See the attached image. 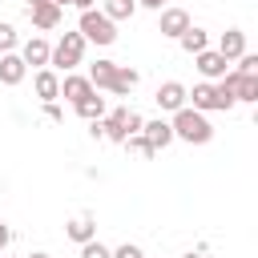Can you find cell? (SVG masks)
<instances>
[{
  "label": "cell",
  "instance_id": "obj_1",
  "mask_svg": "<svg viewBox=\"0 0 258 258\" xmlns=\"http://www.w3.org/2000/svg\"><path fill=\"white\" fill-rule=\"evenodd\" d=\"M169 129H173V137H181V141H189V145H206V141L214 137V125L206 121V113H198V109H189V105L173 113Z\"/></svg>",
  "mask_w": 258,
  "mask_h": 258
},
{
  "label": "cell",
  "instance_id": "obj_2",
  "mask_svg": "<svg viewBox=\"0 0 258 258\" xmlns=\"http://www.w3.org/2000/svg\"><path fill=\"white\" fill-rule=\"evenodd\" d=\"M77 32L85 36V44L93 40V44H113L117 40V24L101 12V8H89V12H81V24H77Z\"/></svg>",
  "mask_w": 258,
  "mask_h": 258
},
{
  "label": "cell",
  "instance_id": "obj_3",
  "mask_svg": "<svg viewBox=\"0 0 258 258\" xmlns=\"http://www.w3.org/2000/svg\"><path fill=\"white\" fill-rule=\"evenodd\" d=\"M81 60H85V36H81V32H64V36L52 44L48 64H52V69H60V73H73Z\"/></svg>",
  "mask_w": 258,
  "mask_h": 258
},
{
  "label": "cell",
  "instance_id": "obj_4",
  "mask_svg": "<svg viewBox=\"0 0 258 258\" xmlns=\"http://www.w3.org/2000/svg\"><path fill=\"white\" fill-rule=\"evenodd\" d=\"M185 97H194V105L189 109H198V113H210V109H234V97L222 89V85H210V81H202V85H194V93H185Z\"/></svg>",
  "mask_w": 258,
  "mask_h": 258
},
{
  "label": "cell",
  "instance_id": "obj_5",
  "mask_svg": "<svg viewBox=\"0 0 258 258\" xmlns=\"http://www.w3.org/2000/svg\"><path fill=\"white\" fill-rule=\"evenodd\" d=\"M218 85L234 97V105H238V101H246V105H254V101H258V77H242V73H234V69H230Z\"/></svg>",
  "mask_w": 258,
  "mask_h": 258
},
{
  "label": "cell",
  "instance_id": "obj_6",
  "mask_svg": "<svg viewBox=\"0 0 258 258\" xmlns=\"http://www.w3.org/2000/svg\"><path fill=\"white\" fill-rule=\"evenodd\" d=\"M28 20H32V28L52 32V28L60 24V8H56L52 0H28Z\"/></svg>",
  "mask_w": 258,
  "mask_h": 258
},
{
  "label": "cell",
  "instance_id": "obj_7",
  "mask_svg": "<svg viewBox=\"0 0 258 258\" xmlns=\"http://www.w3.org/2000/svg\"><path fill=\"white\" fill-rule=\"evenodd\" d=\"M194 64H198V73H202L206 81H222V77L230 73V69H226L230 60H226V56H222L218 48H202V52L194 56Z\"/></svg>",
  "mask_w": 258,
  "mask_h": 258
},
{
  "label": "cell",
  "instance_id": "obj_8",
  "mask_svg": "<svg viewBox=\"0 0 258 258\" xmlns=\"http://www.w3.org/2000/svg\"><path fill=\"white\" fill-rule=\"evenodd\" d=\"M185 85L181 81H165V85H157V109H165V113H177V109H185Z\"/></svg>",
  "mask_w": 258,
  "mask_h": 258
},
{
  "label": "cell",
  "instance_id": "obj_9",
  "mask_svg": "<svg viewBox=\"0 0 258 258\" xmlns=\"http://www.w3.org/2000/svg\"><path fill=\"white\" fill-rule=\"evenodd\" d=\"M185 28H189V12L185 8H161V20H157V32L161 36H173L177 40Z\"/></svg>",
  "mask_w": 258,
  "mask_h": 258
},
{
  "label": "cell",
  "instance_id": "obj_10",
  "mask_svg": "<svg viewBox=\"0 0 258 258\" xmlns=\"http://www.w3.org/2000/svg\"><path fill=\"white\" fill-rule=\"evenodd\" d=\"M48 56H52V44H48L44 36L24 40V48H20V60H24V64H36V69H48Z\"/></svg>",
  "mask_w": 258,
  "mask_h": 258
},
{
  "label": "cell",
  "instance_id": "obj_11",
  "mask_svg": "<svg viewBox=\"0 0 258 258\" xmlns=\"http://www.w3.org/2000/svg\"><path fill=\"white\" fill-rule=\"evenodd\" d=\"M24 73H28V64L20 60V52H4V56H0V85L16 89V85L24 81Z\"/></svg>",
  "mask_w": 258,
  "mask_h": 258
},
{
  "label": "cell",
  "instance_id": "obj_12",
  "mask_svg": "<svg viewBox=\"0 0 258 258\" xmlns=\"http://www.w3.org/2000/svg\"><path fill=\"white\" fill-rule=\"evenodd\" d=\"M32 89H36V97L48 105V101H56V97H60V77H56L52 69H36V77H32Z\"/></svg>",
  "mask_w": 258,
  "mask_h": 258
},
{
  "label": "cell",
  "instance_id": "obj_13",
  "mask_svg": "<svg viewBox=\"0 0 258 258\" xmlns=\"http://www.w3.org/2000/svg\"><path fill=\"white\" fill-rule=\"evenodd\" d=\"M97 89L89 85V77H77V73H64V81H60V97H69L73 105H81L85 97H93Z\"/></svg>",
  "mask_w": 258,
  "mask_h": 258
},
{
  "label": "cell",
  "instance_id": "obj_14",
  "mask_svg": "<svg viewBox=\"0 0 258 258\" xmlns=\"http://www.w3.org/2000/svg\"><path fill=\"white\" fill-rule=\"evenodd\" d=\"M141 137H145V141H149V149L157 153V149H165V145L173 141V129H169V121H161V117H157V121H145V125H141Z\"/></svg>",
  "mask_w": 258,
  "mask_h": 258
},
{
  "label": "cell",
  "instance_id": "obj_15",
  "mask_svg": "<svg viewBox=\"0 0 258 258\" xmlns=\"http://www.w3.org/2000/svg\"><path fill=\"white\" fill-rule=\"evenodd\" d=\"M218 52H222L226 60H238V56L246 52V32H242V28H226V32L218 36Z\"/></svg>",
  "mask_w": 258,
  "mask_h": 258
},
{
  "label": "cell",
  "instance_id": "obj_16",
  "mask_svg": "<svg viewBox=\"0 0 258 258\" xmlns=\"http://www.w3.org/2000/svg\"><path fill=\"white\" fill-rule=\"evenodd\" d=\"M125 117H129V109L121 105V109H113V113H105L101 117V137H109V141H125Z\"/></svg>",
  "mask_w": 258,
  "mask_h": 258
},
{
  "label": "cell",
  "instance_id": "obj_17",
  "mask_svg": "<svg viewBox=\"0 0 258 258\" xmlns=\"http://www.w3.org/2000/svg\"><path fill=\"white\" fill-rule=\"evenodd\" d=\"M64 234H69L77 246H85V242H93V238H97V222H93L89 214H81V218H73V222L64 226Z\"/></svg>",
  "mask_w": 258,
  "mask_h": 258
},
{
  "label": "cell",
  "instance_id": "obj_18",
  "mask_svg": "<svg viewBox=\"0 0 258 258\" xmlns=\"http://www.w3.org/2000/svg\"><path fill=\"white\" fill-rule=\"evenodd\" d=\"M113 77H117V64H113V60L89 64V85H93V89H113Z\"/></svg>",
  "mask_w": 258,
  "mask_h": 258
},
{
  "label": "cell",
  "instance_id": "obj_19",
  "mask_svg": "<svg viewBox=\"0 0 258 258\" xmlns=\"http://www.w3.org/2000/svg\"><path fill=\"white\" fill-rule=\"evenodd\" d=\"M137 69H129V64H117V77H113V89L109 93H117V97H129L133 89H137Z\"/></svg>",
  "mask_w": 258,
  "mask_h": 258
},
{
  "label": "cell",
  "instance_id": "obj_20",
  "mask_svg": "<svg viewBox=\"0 0 258 258\" xmlns=\"http://www.w3.org/2000/svg\"><path fill=\"white\" fill-rule=\"evenodd\" d=\"M177 40H181V48H185L189 56H198L202 48H210V36H206V28H194V24H189V28H185Z\"/></svg>",
  "mask_w": 258,
  "mask_h": 258
},
{
  "label": "cell",
  "instance_id": "obj_21",
  "mask_svg": "<svg viewBox=\"0 0 258 258\" xmlns=\"http://www.w3.org/2000/svg\"><path fill=\"white\" fill-rule=\"evenodd\" d=\"M73 109H77V117H85V121H101V117H105V97L93 93V97H85V101L73 105Z\"/></svg>",
  "mask_w": 258,
  "mask_h": 258
},
{
  "label": "cell",
  "instance_id": "obj_22",
  "mask_svg": "<svg viewBox=\"0 0 258 258\" xmlns=\"http://www.w3.org/2000/svg\"><path fill=\"white\" fill-rule=\"evenodd\" d=\"M101 12L117 24V20H129V16L137 12V0H105V8H101Z\"/></svg>",
  "mask_w": 258,
  "mask_h": 258
},
{
  "label": "cell",
  "instance_id": "obj_23",
  "mask_svg": "<svg viewBox=\"0 0 258 258\" xmlns=\"http://www.w3.org/2000/svg\"><path fill=\"white\" fill-rule=\"evenodd\" d=\"M234 73H242V77H258V56H254V52H242L238 64H234Z\"/></svg>",
  "mask_w": 258,
  "mask_h": 258
},
{
  "label": "cell",
  "instance_id": "obj_24",
  "mask_svg": "<svg viewBox=\"0 0 258 258\" xmlns=\"http://www.w3.org/2000/svg\"><path fill=\"white\" fill-rule=\"evenodd\" d=\"M16 40H20V36H16V28L0 20V56H4V52H12V48H16Z\"/></svg>",
  "mask_w": 258,
  "mask_h": 258
},
{
  "label": "cell",
  "instance_id": "obj_25",
  "mask_svg": "<svg viewBox=\"0 0 258 258\" xmlns=\"http://www.w3.org/2000/svg\"><path fill=\"white\" fill-rule=\"evenodd\" d=\"M121 145H125V149H133V153H141V157H153V149H149V141H145L141 133H133V137H125Z\"/></svg>",
  "mask_w": 258,
  "mask_h": 258
},
{
  "label": "cell",
  "instance_id": "obj_26",
  "mask_svg": "<svg viewBox=\"0 0 258 258\" xmlns=\"http://www.w3.org/2000/svg\"><path fill=\"white\" fill-rule=\"evenodd\" d=\"M81 258H109V246H101V242L93 238V242L81 246Z\"/></svg>",
  "mask_w": 258,
  "mask_h": 258
},
{
  "label": "cell",
  "instance_id": "obj_27",
  "mask_svg": "<svg viewBox=\"0 0 258 258\" xmlns=\"http://www.w3.org/2000/svg\"><path fill=\"white\" fill-rule=\"evenodd\" d=\"M109 258H145V254H141V246H133V242H125V246H117V250H109Z\"/></svg>",
  "mask_w": 258,
  "mask_h": 258
},
{
  "label": "cell",
  "instance_id": "obj_28",
  "mask_svg": "<svg viewBox=\"0 0 258 258\" xmlns=\"http://www.w3.org/2000/svg\"><path fill=\"white\" fill-rule=\"evenodd\" d=\"M141 125H145V117L129 109V117H125V137H133V133H141Z\"/></svg>",
  "mask_w": 258,
  "mask_h": 258
},
{
  "label": "cell",
  "instance_id": "obj_29",
  "mask_svg": "<svg viewBox=\"0 0 258 258\" xmlns=\"http://www.w3.org/2000/svg\"><path fill=\"white\" fill-rule=\"evenodd\" d=\"M44 117H48V121H64V113H60V105H56V101H48V105H44Z\"/></svg>",
  "mask_w": 258,
  "mask_h": 258
},
{
  "label": "cell",
  "instance_id": "obj_30",
  "mask_svg": "<svg viewBox=\"0 0 258 258\" xmlns=\"http://www.w3.org/2000/svg\"><path fill=\"white\" fill-rule=\"evenodd\" d=\"M8 242H12V230L0 222V254H4V246H8Z\"/></svg>",
  "mask_w": 258,
  "mask_h": 258
},
{
  "label": "cell",
  "instance_id": "obj_31",
  "mask_svg": "<svg viewBox=\"0 0 258 258\" xmlns=\"http://www.w3.org/2000/svg\"><path fill=\"white\" fill-rule=\"evenodd\" d=\"M69 4H73V8H81V12H89V8L97 4V0H69Z\"/></svg>",
  "mask_w": 258,
  "mask_h": 258
},
{
  "label": "cell",
  "instance_id": "obj_32",
  "mask_svg": "<svg viewBox=\"0 0 258 258\" xmlns=\"http://www.w3.org/2000/svg\"><path fill=\"white\" fill-rule=\"evenodd\" d=\"M137 4H145V8H153V12H161V8H165V0H137Z\"/></svg>",
  "mask_w": 258,
  "mask_h": 258
},
{
  "label": "cell",
  "instance_id": "obj_33",
  "mask_svg": "<svg viewBox=\"0 0 258 258\" xmlns=\"http://www.w3.org/2000/svg\"><path fill=\"white\" fill-rule=\"evenodd\" d=\"M185 258H214V254H206V250H189Z\"/></svg>",
  "mask_w": 258,
  "mask_h": 258
},
{
  "label": "cell",
  "instance_id": "obj_34",
  "mask_svg": "<svg viewBox=\"0 0 258 258\" xmlns=\"http://www.w3.org/2000/svg\"><path fill=\"white\" fill-rule=\"evenodd\" d=\"M28 258H52V254H44V250H36V254H28Z\"/></svg>",
  "mask_w": 258,
  "mask_h": 258
},
{
  "label": "cell",
  "instance_id": "obj_35",
  "mask_svg": "<svg viewBox=\"0 0 258 258\" xmlns=\"http://www.w3.org/2000/svg\"><path fill=\"white\" fill-rule=\"evenodd\" d=\"M52 4H56V8H64V4H69V0H52Z\"/></svg>",
  "mask_w": 258,
  "mask_h": 258
}]
</instances>
